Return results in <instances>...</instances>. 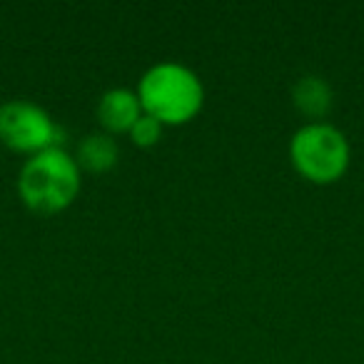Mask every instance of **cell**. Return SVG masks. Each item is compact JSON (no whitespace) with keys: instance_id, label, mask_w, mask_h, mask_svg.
<instances>
[{"instance_id":"cell-3","label":"cell","mask_w":364,"mask_h":364,"mask_svg":"<svg viewBox=\"0 0 364 364\" xmlns=\"http://www.w3.org/2000/svg\"><path fill=\"white\" fill-rule=\"evenodd\" d=\"M289 160L302 177L327 185L347 172L352 147L339 127L329 122H307L289 140Z\"/></svg>"},{"instance_id":"cell-2","label":"cell","mask_w":364,"mask_h":364,"mask_svg":"<svg viewBox=\"0 0 364 364\" xmlns=\"http://www.w3.org/2000/svg\"><path fill=\"white\" fill-rule=\"evenodd\" d=\"M80 188V165L63 147L36 152L18 172L21 200L38 215H55L70 208Z\"/></svg>"},{"instance_id":"cell-7","label":"cell","mask_w":364,"mask_h":364,"mask_svg":"<svg viewBox=\"0 0 364 364\" xmlns=\"http://www.w3.org/2000/svg\"><path fill=\"white\" fill-rule=\"evenodd\" d=\"M117 157H120V147L110 132H90L77 145L75 160L80 170L85 167L90 172H107L117 165Z\"/></svg>"},{"instance_id":"cell-5","label":"cell","mask_w":364,"mask_h":364,"mask_svg":"<svg viewBox=\"0 0 364 364\" xmlns=\"http://www.w3.org/2000/svg\"><path fill=\"white\" fill-rule=\"evenodd\" d=\"M142 105L135 90L112 87L102 92L97 100V120L107 132H130L132 125L140 120Z\"/></svg>"},{"instance_id":"cell-8","label":"cell","mask_w":364,"mask_h":364,"mask_svg":"<svg viewBox=\"0 0 364 364\" xmlns=\"http://www.w3.org/2000/svg\"><path fill=\"white\" fill-rule=\"evenodd\" d=\"M162 127H165V125H162L160 120H155L152 115H145V112H142L140 120L132 125L130 137H132V142H135V145L152 147V145H157V140L162 137Z\"/></svg>"},{"instance_id":"cell-6","label":"cell","mask_w":364,"mask_h":364,"mask_svg":"<svg viewBox=\"0 0 364 364\" xmlns=\"http://www.w3.org/2000/svg\"><path fill=\"white\" fill-rule=\"evenodd\" d=\"M292 102L309 122H324L334 105V90L322 75H304L292 85Z\"/></svg>"},{"instance_id":"cell-4","label":"cell","mask_w":364,"mask_h":364,"mask_svg":"<svg viewBox=\"0 0 364 364\" xmlns=\"http://www.w3.org/2000/svg\"><path fill=\"white\" fill-rule=\"evenodd\" d=\"M63 130L50 112L33 100H8L0 105V142L11 150L36 152L60 147Z\"/></svg>"},{"instance_id":"cell-1","label":"cell","mask_w":364,"mask_h":364,"mask_svg":"<svg viewBox=\"0 0 364 364\" xmlns=\"http://www.w3.org/2000/svg\"><path fill=\"white\" fill-rule=\"evenodd\" d=\"M137 97L145 115H152L162 125H180L203 110L205 87L198 73L188 65L162 60L142 73Z\"/></svg>"}]
</instances>
